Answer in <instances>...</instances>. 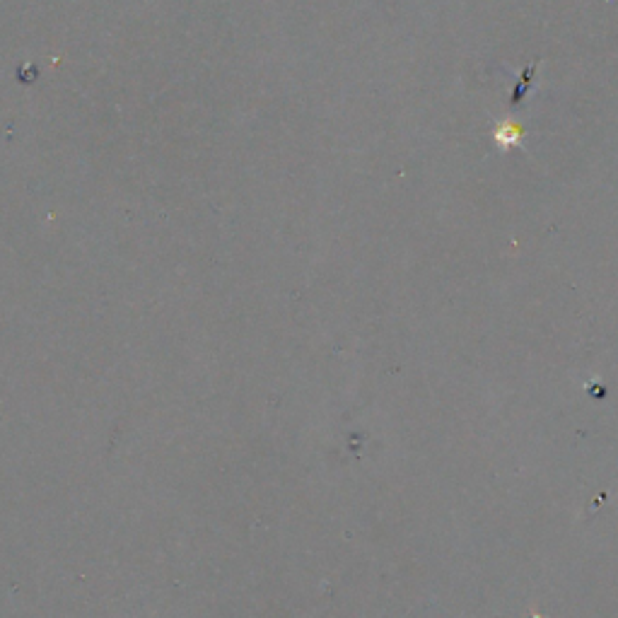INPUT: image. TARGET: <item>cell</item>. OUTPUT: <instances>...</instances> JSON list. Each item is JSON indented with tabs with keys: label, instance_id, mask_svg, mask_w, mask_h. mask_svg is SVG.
I'll use <instances>...</instances> for the list:
<instances>
[{
	"label": "cell",
	"instance_id": "6da1fadb",
	"mask_svg": "<svg viewBox=\"0 0 618 618\" xmlns=\"http://www.w3.org/2000/svg\"><path fill=\"white\" fill-rule=\"evenodd\" d=\"M522 135H525V131L517 124H512V121H503L495 129V140H498L500 148H514V145H520Z\"/></svg>",
	"mask_w": 618,
	"mask_h": 618
}]
</instances>
